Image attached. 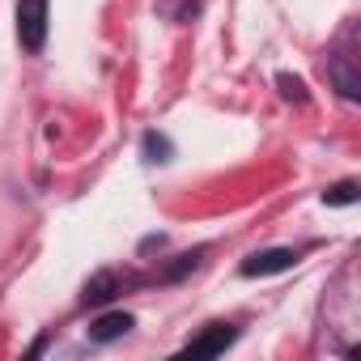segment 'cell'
<instances>
[{
    "label": "cell",
    "instance_id": "1",
    "mask_svg": "<svg viewBox=\"0 0 361 361\" xmlns=\"http://www.w3.org/2000/svg\"><path fill=\"white\" fill-rule=\"evenodd\" d=\"M18 39L30 56L47 43V0H18Z\"/></svg>",
    "mask_w": 361,
    "mask_h": 361
},
{
    "label": "cell",
    "instance_id": "2",
    "mask_svg": "<svg viewBox=\"0 0 361 361\" xmlns=\"http://www.w3.org/2000/svg\"><path fill=\"white\" fill-rule=\"evenodd\" d=\"M234 336H238V331H234L230 323H209L196 340H188L183 353H188V357H217V353H226V348L234 344Z\"/></svg>",
    "mask_w": 361,
    "mask_h": 361
},
{
    "label": "cell",
    "instance_id": "3",
    "mask_svg": "<svg viewBox=\"0 0 361 361\" xmlns=\"http://www.w3.org/2000/svg\"><path fill=\"white\" fill-rule=\"evenodd\" d=\"M298 264V251L289 247H276V251H255L247 264H243V276H272V272H285Z\"/></svg>",
    "mask_w": 361,
    "mask_h": 361
},
{
    "label": "cell",
    "instance_id": "4",
    "mask_svg": "<svg viewBox=\"0 0 361 361\" xmlns=\"http://www.w3.org/2000/svg\"><path fill=\"white\" fill-rule=\"evenodd\" d=\"M132 327H136V319L123 314V310H115V314H102L98 323H90V340H94V344H111V340L128 336Z\"/></svg>",
    "mask_w": 361,
    "mask_h": 361
},
{
    "label": "cell",
    "instance_id": "5",
    "mask_svg": "<svg viewBox=\"0 0 361 361\" xmlns=\"http://www.w3.org/2000/svg\"><path fill=\"white\" fill-rule=\"evenodd\" d=\"M115 293H119V276H115V272H98V276H90V285H85V306H106Z\"/></svg>",
    "mask_w": 361,
    "mask_h": 361
},
{
    "label": "cell",
    "instance_id": "6",
    "mask_svg": "<svg viewBox=\"0 0 361 361\" xmlns=\"http://www.w3.org/2000/svg\"><path fill=\"white\" fill-rule=\"evenodd\" d=\"M353 200H357V183H336V188L323 192V204H331V209L336 204H353Z\"/></svg>",
    "mask_w": 361,
    "mask_h": 361
},
{
    "label": "cell",
    "instance_id": "7",
    "mask_svg": "<svg viewBox=\"0 0 361 361\" xmlns=\"http://www.w3.org/2000/svg\"><path fill=\"white\" fill-rule=\"evenodd\" d=\"M276 85H281V94H285L289 102H306V85H302L298 77H289V73H281V77H276Z\"/></svg>",
    "mask_w": 361,
    "mask_h": 361
},
{
    "label": "cell",
    "instance_id": "8",
    "mask_svg": "<svg viewBox=\"0 0 361 361\" xmlns=\"http://www.w3.org/2000/svg\"><path fill=\"white\" fill-rule=\"evenodd\" d=\"M145 149L153 153V161H166V153H170V145L161 136H145Z\"/></svg>",
    "mask_w": 361,
    "mask_h": 361
}]
</instances>
